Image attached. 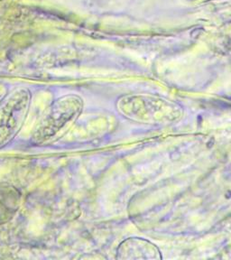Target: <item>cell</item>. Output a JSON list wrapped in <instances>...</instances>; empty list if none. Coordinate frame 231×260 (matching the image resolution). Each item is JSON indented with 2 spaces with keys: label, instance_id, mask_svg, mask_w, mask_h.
Segmentation results:
<instances>
[{
  "label": "cell",
  "instance_id": "cell-1",
  "mask_svg": "<svg viewBox=\"0 0 231 260\" xmlns=\"http://www.w3.org/2000/svg\"><path fill=\"white\" fill-rule=\"evenodd\" d=\"M83 110V101L78 95H66L53 102L48 113L35 130L30 142L46 146L55 142L77 121Z\"/></svg>",
  "mask_w": 231,
  "mask_h": 260
},
{
  "label": "cell",
  "instance_id": "cell-2",
  "mask_svg": "<svg viewBox=\"0 0 231 260\" xmlns=\"http://www.w3.org/2000/svg\"><path fill=\"white\" fill-rule=\"evenodd\" d=\"M31 104L28 89H19L0 107V147L7 146L19 133Z\"/></svg>",
  "mask_w": 231,
  "mask_h": 260
},
{
  "label": "cell",
  "instance_id": "cell-3",
  "mask_svg": "<svg viewBox=\"0 0 231 260\" xmlns=\"http://www.w3.org/2000/svg\"><path fill=\"white\" fill-rule=\"evenodd\" d=\"M21 194L15 187L0 185V225L7 223L20 207Z\"/></svg>",
  "mask_w": 231,
  "mask_h": 260
}]
</instances>
